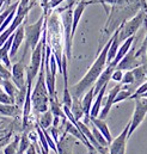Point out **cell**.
Listing matches in <instances>:
<instances>
[{
    "instance_id": "obj_44",
    "label": "cell",
    "mask_w": 147,
    "mask_h": 154,
    "mask_svg": "<svg viewBox=\"0 0 147 154\" xmlns=\"http://www.w3.org/2000/svg\"><path fill=\"white\" fill-rule=\"evenodd\" d=\"M145 99H146V100H147V98H145Z\"/></svg>"
},
{
    "instance_id": "obj_6",
    "label": "cell",
    "mask_w": 147,
    "mask_h": 154,
    "mask_svg": "<svg viewBox=\"0 0 147 154\" xmlns=\"http://www.w3.org/2000/svg\"><path fill=\"white\" fill-rule=\"evenodd\" d=\"M135 102V109L133 116L129 121V130H128V139L133 135V133L139 128V125L144 122L147 115V100L145 98H136Z\"/></svg>"
},
{
    "instance_id": "obj_25",
    "label": "cell",
    "mask_w": 147,
    "mask_h": 154,
    "mask_svg": "<svg viewBox=\"0 0 147 154\" xmlns=\"http://www.w3.org/2000/svg\"><path fill=\"white\" fill-rule=\"evenodd\" d=\"M71 112L75 121H80L84 117V111H83V106H81V102L79 98L72 97V106H71Z\"/></svg>"
},
{
    "instance_id": "obj_40",
    "label": "cell",
    "mask_w": 147,
    "mask_h": 154,
    "mask_svg": "<svg viewBox=\"0 0 147 154\" xmlns=\"http://www.w3.org/2000/svg\"><path fill=\"white\" fill-rule=\"evenodd\" d=\"M141 98H147V92H145V93L141 96Z\"/></svg>"
},
{
    "instance_id": "obj_26",
    "label": "cell",
    "mask_w": 147,
    "mask_h": 154,
    "mask_svg": "<svg viewBox=\"0 0 147 154\" xmlns=\"http://www.w3.org/2000/svg\"><path fill=\"white\" fill-rule=\"evenodd\" d=\"M53 118L54 116L50 112V110H47L45 112H43L39 119H38V125L42 128V129H48L49 127H52L53 124Z\"/></svg>"
},
{
    "instance_id": "obj_15",
    "label": "cell",
    "mask_w": 147,
    "mask_h": 154,
    "mask_svg": "<svg viewBox=\"0 0 147 154\" xmlns=\"http://www.w3.org/2000/svg\"><path fill=\"white\" fill-rule=\"evenodd\" d=\"M93 98H95V92H93V86L91 88H89L85 94L83 96V99L80 100L81 102V106H83V111H84V116H85V124H87L90 122L89 117H90V110H91V106H92V103H93Z\"/></svg>"
},
{
    "instance_id": "obj_12",
    "label": "cell",
    "mask_w": 147,
    "mask_h": 154,
    "mask_svg": "<svg viewBox=\"0 0 147 154\" xmlns=\"http://www.w3.org/2000/svg\"><path fill=\"white\" fill-rule=\"evenodd\" d=\"M115 71V66H112L111 63L107 65V67L104 68V71L102 72V74L98 77V79L96 80L95 85H93V92H95V96L99 92V90L103 87V86H108L109 81L111 79V74L112 72Z\"/></svg>"
},
{
    "instance_id": "obj_29",
    "label": "cell",
    "mask_w": 147,
    "mask_h": 154,
    "mask_svg": "<svg viewBox=\"0 0 147 154\" xmlns=\"http://www.w3.org/2000/svg\"><path fill=\"white\" fill-rule=\"evenodd\" d=\"M132 94H133V92H132V91H129V90H126V88H122V87H121V90L118 91V93H117V94H116V97H115L114 104H117V103H120V102H122V100H127V99H129Z\"/></svg>"
},
{
    "instance_id": "obj_38",
    "label": "cell",
    "mask_w": 147,
    "mask_h": 154,
    "mask_svg": "<svg viewBox=\"0 0 147 154\" xmlns=\"http://www.w3.org/2000/svg\"><path fill=\"white\" fill-rule=\"evenodd\" d=\"M141 4H142V6L145 7V11H147V4H146V0H141Z\"/></svg>"
},
{
    "instance_id": "obj_9",
    "label": "cell",
    "mask_w": 147,
    "mask_h": 154,
    "mask_svg": "<svg viewBox=\"0 0 147 154\" xmlns=\"http://www.w3.org/2000/svg\"><path fill=\"white\" fill-rule=\"evenodd\" d=\"M25 65L24 60L18 61L11 67V81L16 85L18 90L27 86V74H25Z\"/></svg>"
},
{
    "instance_id": "obj_42",
    "label": "cell",
    "mask_w": 147,
    "mask_h": 154,
    "mask_svg": "<svg viewBox=\"0 0 147 154\" xmlns=\"http://www.w3.org/2000/svg\"><path fill=\"white\" fill-rule=\"evenodd\" d=\"M1 125H2V122H0V127H1Z\"/></svg>"
},
{
    "instance_id": "obj_36",
    "label": "cell",
    "mask_w": 147,
    "mask_h": 154,
    "mask_svg": "<svg viewBox=\"0 0 147 154\" xmlns=\"http://www.w3.org/2000/svg\"><path fill=\"white\" fill-rule=\"evenodd\" d=\"M146 48H147V32H146V36H145V39H144V42H142V44H141V47L139 48L138 51H135V56L139 57L144 51H146Z\"/></svg>"
},
{
    "instance_id": "obj_35",
    "label": "cell",
    "mask_w": 147,
    "mask_h": 154,
    "mask_svg": "<svg viewBox=\"0 0 147 154\" xmlns=\"http://www.w3.org/2000/svg\"><path fill=\"white\" fill-rule=\"evenodd\" d=\"M122 77H123V71H120V69H115L111 74V79L110 80H114L116 82H121L122 80Z\"/></svg>"
},
{
    "instance_id": "obj_45",
    "label": "cell",
    "mask_w": 147,
    "mask_h": 154,
    "mask_svg": "<svg viewBox=\"0 0 147 154\" xmlns=\"http://www.w3.org/2000/svg\"><path fill=\"white\" fill-rule=\"evenodd\" d=\"M35 1H37V0H35Z\"/></svg>"
},
{
    "instance_id": "obj_34",
    "label": "cell",
    "mask_w": 147,
    "mask_h": 154,
    "mask_svg": "<svg viewBox=\"0 0 147 154\" xmlns=\"http://www.w3.org/2000/svg\"><path fill=\"white\" fill-rule=\"evenodd\" d=\"M126 0H92V2H99L102 4L104 7H105V4H109V5H121L123 4Z\"/></svg>"
},
{
    "instance_id": "obj_7",
    "label": "cell",
    "mask_w": 147,
    "mask_h": 154,
    "mask_svg": "<svg viewBox=\"0 0 147 154\" xmlns=\"http://www.w3.org/2000/svg\"><path fill=\"white\" fill-rule=\"evenodd\" d=\"M72 10L66 8L62 12V25H64V35H65V55L67 60L72 57Z\"/></svg>"
},
{
    "instance_id": "obj_11",
    "label": "cell",
    "mask_w": 147,
    "mask_h": 154,
    "mask_svg": "<svg viewBox=\"0 0 147 154\" xmlns=\"http://www.w3.org/2000/svg\"><path fill=\"white\" fill-rule=\"evenodd\" d=\"M121 87H122V84H121V82H118L117 85H115L110 91H109V93H108L107 98H105V99H103V103H102L103 108H102V109H101V111H99L98 118H101V119H105V118H107V116L109 115L111 108H112V105H114L115 97H116V94L118 93V91L121 90Z\"/></svg>"
},
{
    "instance_id": "obj_39",
    "label": "cell",
    "mask_w": 147,
    "mask_h": 154,
    "mask_svg": "<svg viewBox=\"0 0 147 154\" xmlns=\"http://www.w3.org/2000/svg\"><path fill=\"white\" fill-rule=\"evenodd\" d=\"M89 154H96V151L92 149V151H89Z\"/></svg>"
},
{
    "instance_id": "obj_41",
    "label": "cell",
    "mask_w": 147,
    "mask_h": 154,
    "mask_svg": "<svg viewBox=\"0 0 147 154\" xmlns=\"http://www.w3.org/2000/svg\"><path fill=\"white\" fill-rule=\"evenodd\" d=\"M96 154H104V153H98V152H96Z\"/></svg>"
},
{
    "instance_id": "obj_18",
    "label": "cell",
    "mask_w": 147,
    "mask_h": 154,
    "mask_svg": "<svg viewBox=\"0 0 147 154\" xmlns=\"http://www.w3.org/2000/svg\"><path fill=\"white\" fill-rule=\"evenodd\" d=\"M72 146H73V139L71 136H68V134L66 131H64L62 136L56 142L58 154H73Z\"/></svg>"
},
{
    "instance_id": "obj_27",
    "label": "cell",
    "mask_w": 147,
    "mask_h": 154,
    "mask_svg": "<svg viewBox=\"0 0 147 154\" xmlns=\"http://www.w3.org/2000/svg\"><path fill=\"white\" fill-rule=\"evenodd\" d=\"M31 145L30 139L28 137V134H23L19 137V145H18V151L17 154H24L27 152V149L29 148V146Z\"/></svg>"
},
{
    "instance_id": "obj_20",
    "label": "cell",
    "mask_w": 147,
    "mask_h": 154,
    "mask_svg": "<svg viewBox=\"0 0 147 154\" xmlns=\"http://www.w3.org/2000/svg\"><path fill=\"white\" fill-rule=\"evenodd\" d=\"M107 87L108 86H103L99 90V92L95 96L96 100L92 103V106H91V110H90V117H98V115H99V111L102 109V103H103V99H104V96H105Z\"/></svg>"
},
{
    "instance_id": "obj_14",
    "label": "cell",
    "mask_w": 147,
    "mask_h": 154,
    "mask_svg": "<svg viewBox=\"0 0 147 154\" xmlns=\"http://www.w3.org/2000/svg\"><path fill=\"white\" fill-rule=\"evenodd\" d=\"M23 41H24V22L13 32V39H12V44H11V49H10V59L14 57L17 55V51H18L19 47L22 45Z\"/></svg>"
},
{
    "instance_id": "obj_1",
    "label": "cell",
    "mask_w": 147,
    "mask_h": 154,
    "mask_svg": "<svg viewBox=\"0 0 147 154\" xmlns=\"http://www.w3.org/2000/svg\"><path fill=\"white\" fill-rule=\"evenodd\" d=\"M111 39L112 38L110 37V39L105 43V45L102 48V50L99 51L97 59L95 60L92 66L89 68L86 74L81 78V80L70 88V93H71L72 97L80 99L85 94V92L95 85L96 80L102 74V72L107 67V55H108V50H109V47L111 44Z\"/></svg>"
},
{
    "instance_id": "obj_2",
    "label": "cell",
    "mask_w": 147,
    "mask_h": 154,
    "mask_svg": "<svg viewBox=\"0 0 147 154\" xmlns=\"http://www.w3.org/2000/svg\"><path fill=\"white\" fill-rule=\"evenodd\" d=\"M44 59H45V48L42 51V62L39 72L37 74L36 85L31 90V106L37 114H43L49 110V94L44 80Z\"/></svg>"
},
{
    "instance_id": "obj_3",
    "label": "cell",
    "mask_w": 147,
    "mask_h": 154,
    "mask_svg": "<svg viewBox=\"0 0 147 154\" xmlns=\"http://www.w3.org/2000/svg\"><path fill=\"white\" fill-rule=\"evenodd\" d=\"M45 45H47V30H45V23H44V25H43V36L39 39L36 48L33 50L31 59H30V65L25 69L27 84H29V85H33L34 79L37 77V74L39 72V67H41V62H42V51L45 48Z\"/></svg>"
},
{
    "instance_id": "obj_33",
    "label": "cell",
    "mask_w": 147,
    "mask_h": 154,
    "mask_svg": "<svg viewBox=\"0 0 147 154\" xmlns=\"http://www.w3.org/2000/svg\"><path fill=\"white\" fill-rule=\"evenodd\" d=\"M0 78L2 80H7V79H11V71L7 69L1 62H0Z\"/></svg>"
},
{
    "instance_id": "obj_31",
    "label": "cell",
    "mask_w": 147,
    "mask_h": 154,
    "mask_svg": "<svg viewBox=\"0 0 147 154\" xmlns=\"http://www.w3.org/2000/svg\"><path fill=\"white\" fill-rule=\"evenodd\" d=\"M147 92V80L146 81H144L140 86H138L136 87V90L133 92V94L130 96V98L129 99H136V98H141V96Z\"/></svg>"
},
{
    "instance_id": "obj_30",
    "label": "cell",
    "mask_w": 147,
    "mask_h": 154,
    "mask_svg": "<svg viewBox=\"0 0 147 154\" xmlns=\"http://www.w3.org/2000/svg\"><path fill=\"white\" fill-rule=\"evenodd\" d=\"M91 131H92V135H93V137H95V140L102 146V147H109V145H108V142H107V140L104 139V136L99 133V130L92 124V128H91Z\"/></svg>"
},
{
    "instance_id": "obj_43",
    "label": "cell",
    "mask_w": 147,
    "mask_h": 154,
    "mask_svg": "<svg viewBox=\"0 0 147 154\" xmlns=\"http://www.w3.org/2000/svg\"><path fill=\"white\" fill-rule=\"evenodd\" d=\"M146 54H147V48H146Z\"/></svg>"
},
{
    "instance_id": "obj_13",
    "label": "cell",
    "mask_w": 147,
    "mask_h": 154,
    "mask_svg": "<svg viewBox=\"0 0 147 154\" xmlns=\"http://www.w3.org/2000/svg\"><path fill=\"white\" fill-rule=\"evenodd\" d=\"M92 4V1H85V0H81L77 4V6L74 7L73 12H72V38H74V35H75V31H77V28H78V24L80 22V18L85 11V8Z\"/></svg>"
},
{
    "instance_id": "obj_5",
    "label": "cell",
    "mask_w": 147,
    "mask_h": 154,
    "mask_svg": "<svg viewBox=\"0 0 147 154\" xmlns=\"http://www.w3.org/2000/svg\"><path fill=\"white\" fill-rule=\"evenodd\" d=\"M145 14L146 13L144 11H140L136 16H134L133 18H130L128 22L121 23L120 31H118V41H120V43H122V42H124L127 38L134 36L139 31V29L144 24Z\"/></svg>"
},
{
    "instance_id": "obj_16",
    "label": "cell",
    "mask_w": 147,
    "mask_h": 154,
    "mask_svg": "<svg viewBox=\"0 0 147 154\" xmlns=\"http://www.w3.org/2000/svg\"><path fill=\"white\" fill-rule=\"evenodd\" d=\"M89 119H90V122L99 130V133L104 136V139L107 140L108 145H110L111 141H112V135H111L110 130H109V127H108L105 119H101V118H98V117H89Z\"/></svg>"
},
{
    "instance_id": "obj_4",
    "label": "cell",
    "mask_w": 147,
    "mask_h": 154,
    "mask_svg": "<svg viewBox=\"0 0 147 154\" xmlns=\"http://www.w3.org/2000/svg\"><path fill=\"white\" fill-rule=\"evenodd\" d=\"M45 22V14L43 13L38 20L34 24H24V39H25V48L23 51V56L22 60L25 59L27 53L29 49L34 50L36 48V45L38 44L41 36H42V29Z\"/></svg>"
},
{
    "instance_id": "obj_23",
    "label": "cell",
    "mask_w": 147,
    "mask_h": 154,
    "mask_svg": "<svg viewBox=\"0 0 147 154\" xmlns=\"http://www.w3.org/2000/svg\"><path fill=\"white\" fill-rule=\"evenodd\" d=\"M49 110L50 112L53 114L54 117H59V118H66V116L64 114V110H62V106L60 105L59 100H58V97H54V98H49Z\"/></svg>"
},
{
    "instance_id": "obj_32",
    "label": "cell",
    "mask_w": 147,
    "mask_h": 154,
    "mask_svg": "<svg viewBox=\"0 0 147 154\" xmlns=\"http://www.w3.org/2000/svg\"><path fill=\"white\" fill-rule=\"evenodd\" d=\"M18 2H19V1H16L14 4H10V6L6 7L5 11H2V12L0 13V26H1V24L4 23V20L7 18V16H8L13 10H16V8L18 7Z\"/></svg>"
},
{
    "instance_id": "obj_24",
    "label": "cell",
    "mask_w": 147,
    "mask_h": 154,
    "mask_svg": "<svg viewBox=\"0 0 147 154\" xmlns=\"http://www.w3.org/2000/svg\"><path fill=\"white\" fill-rule=\"evenodd\" d=\"M0 86H1V88L4 90V92H5L7 96H10V97L14 100V98H16V96H17V93H18V88H17L16 85L11 81V79L1 80V81H0Z\"/></svg>"
},
{
    "instance_id": "obj_22",
    "label": "cell",
    "mask_w": 147,
    "mask_h": 154,
    "mask_svg": "<svg viewBox=\"0 0 147 154\" xmlns=\"http://www.w3.org/2000/svg\"><path fill=\"white\" fill-rule=\"evenodd\" d=\"M22 114V109L16 104H1L0 103V115L6 117H18Z\"/></svg>"
},
{
    "instance_id": "obj_21",
    "label": "cell",
    "mask_w": 147,
    "mask_h": 154,
    "mask_svg": "<svg viewBox=\"0 0 147 154\" xmlns=\"http://www.w3.org/2000/svg\"><path fill=\"white\" fill-rule=\"evenodd\" d=\"M118 31H120V26L115 30V32L112 34V36H111V44L110 47H109V50H108V55H107V65H109L111 61L114 60V57H115V55H116V53H117V49H118V47H120V41H118Z\"/></svg>"
},
{
    "instance_id": "obj_37",
    "label": "cell",
    "mask_w": 147,
    "mask_h": 154,
    "mask_svg": "<svg viewBox=\"0 0 147 154\" xmlns=\"http://www.w3.org/2000/svg\"><path fill=\"white\" fill-rule=\"evenodd\" d=\"M11 135H12V133H8V134H6L1 140H0V149L1 148H4L8 142H10V139H11Z\"/></svg>"
},
{
    "instance_id": "obj_28",
    "label": "cell",
    "mask_w": 147,
    "mask_h": 154,
    "mask_svg": "<svg viewBox=\"0 0 147 154\" xmlns=\"http://www.w3.org/2000/svg\"><path fill=\"white\" fill-rule=\"evenodd\" d=\"M19 137L20 136H16L13 141H10L4 147V154H17L18 145H19Z\"/></svg>"
},
{
    "instance_id": "obj_17",
    "label": "cell",
    "mask_w": 147,
    "mask_h": 154,
    "mask_svg": "<svg viewBox=\"0 0 147 154\" xmlns=\"http://www.w3.org/2000/svg\"><path fill=\"white\" fill-rule=\"evenodd\" d=\"M12 39H13V34L6 39V42L0 47V62L11 71V60H10V49H11V44H12Z\"/></svg>"
},
{
    "instance_id": "obj_8",
    "label": "cell",
    "mask_w": 147,
    "mask_h": 154,
    "mask_svg": "<svg viewBox=\"0 0 147 154\" xmlns=\"http://www.w3.org/2000/svg\"><path fill=\"white\" fill-rule=\"evenodd\" d=\"M128 130H129V122L124 127V129L121 131V134L112 139L111 143L109 145V154H126L127 148V141L128 139Z\"/></svg>"
},
{
    "instance_id": "obj_19",
    "label": "cell",
    "mask_w": 147,
    "mask_h": 154,
    "mask_svg": "<svg viewBox=\"0 0 147 154\" xmlns=\"http://www.w3.org/2000/svg\"><path fill=\"white\" fill-rule=\"evenodd\" d=\"M134 36H132V37H129V38H127L124 42H122V44H120V47H118V49H117V53H116V55H115V57H114V60L111 61L110 63L112 66H115V68H116V66H117V63L124 57V55L129 51V49L132 48V45H133V42H134Z\"/></svg>"
},
{
    "instance_id": "obj_10",
    "label": "cell",
    "mask_w": 147,
    "mask_h": 154,
    "mask_svg": "<svg viewBox=\"0 0 147 154\" xmlns=\"http://www.w3.org/2000/svg\"><path fill=\"white\" fill-rule=\"evenodd\" d=\"M135 48L132 45V48L129 49V51L124 55V57L117 63L115 69H120V71H132L139 66H141L142 63L138 60V57L135 56Z\"/></svg>"
}]
</instances>
